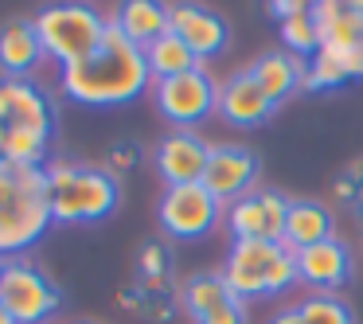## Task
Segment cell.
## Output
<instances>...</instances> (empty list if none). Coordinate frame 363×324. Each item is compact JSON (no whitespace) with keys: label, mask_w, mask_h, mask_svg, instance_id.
<instances>
[{"label":"cell","mask_w":363,"mask_h":324,"mask_svg":"<svg viewBox=\"0 0 363 324\" xmlns=\"http://www.w3.org/2000/svg\"><path fill=\"white\" fill-rule=\"evenodd\" d=\"M59 90L74 106L113 110V106H129L145 90H152V74L145 63V51L133 48L121 35V28L110 20L94 55H86L82 63L59 67Z\"/></svg>","instance_id":"cell-1"},{"label":"cell","mask_w":363,"mask_h":324,"mask_svg":"<svg viewBox=\"0 0 363 324\" xmlns=\"http://www.w3.org/2000/svg\"><path fill=\"white\" fill-rule=\"evenodd\" d=\"M51 184L43 168L0 160V262L24 258L51 227Z\"/></svg>","instance_id":"cell-2"},{"label":"cell","mask_w":363,"mask_h":324,"mask_svg":"<svg viewBox=\"0 0 363 324\" xmlns=\"http://www.w3.org/2000/svg\"><path fill=\"white\" fill-rule=\"evenodd\" d=\"M51 184V219L67 227H86L102 223L121 203V180L110 168L98 164H74L67 157H51L43 164Z\"/></svg>","instance_id":"cell-3"},{"label":"cell","mask_w":363,"mask_h":324,"mask_svg":"<svg viewBox=\"0 0 363 324\" xmlns=\"http://www.w3.org/2000/svg\"><path fill=\"white\" fill-rule=\"evenodd\" d=\"M219 274L238 301L281 297L297 285V250L281 238H230Z\"/></svg>","instance_id":"cell-4"},{"label":"cell","mask_w":363,"mask_h":324,"mask_svg":"<svg viewBox=\"0 0 363 324\" xmlns=\"http://www.w3.org/2000/svg\"><path fill=\"white\" fill-rule=\"evenodd\" d=\"M32 24L40 32L43 55L55 59L59 67H71L98 51L110 20H102V12L90 9V4H51Z\"/></svg>","instance_id":"cell-5"},{"label":"cell","mask_w":363,"mask_h":324,"mask_svg":"<svg viewBox=\"0 0 363 324\" xmlns=\"http://www.w3.org/2000/svg\"><path fill=\"white\" fill-rule=\"evenodd\" d=\"M219 86L207 67H196L188 74L152 82V106L172 129H196L211 113H219Z\"/></svg>","instance_id":"cell-6"},{"label":"cell","mask_w":363,"mask_h":324,"mask_svg":"<svg viewBox=\"0 0 363 324\" xmlns=\"http://www.w3.org/2000/svg\"><path fill=\"white\" fill-rule=\"evenodd\" d=\"M227 207L203 188V184H180V188H164L157 203V223L168 238L176 242H199L223 223Z\"/></svg>","instance_id":"cell-7"},{"label":"cell","mask_w":363,"mask_h":324,"mask_svg":"<svg viewBox=\"0 0 363 324\" xmlns=\"http://www.w3.org/2000/svg\"><path fill=\"white\" fill-rule=\"evenodd\" d=\"M0 305L16 324H48L63 297L28 258H9L0 262Z\"/></svg>","instance_id":"cell-8"},{"label":"cell","mask_w":363,"mask_h":324,"mask_svg":"<svg viewBox=\"0 0 363 324\" xmlns=\"http://www.w3.org/2000/svg\"><path fill=\"white\" fill-rule=\"evenodd\" d=\"M285 215H289V196L274 188H254L250 196L227 203L223 227L230 230V238H281Z\"/></svg>","instance_id":"cell-9"},{"label":"cell","mask_w":363,"mask_h":324,"mask_svg":"<svg viewBox=\"0 0 363 324\" xmlns=\"http://www.w3.org/2000/svg\"><path fill=\"white\" fill-rule=\"evenodd\" d=\"M168 32L188 43V51L203 67L219 59L230 43V24L203 4H168Z\"/></svg>","instance_id":"cell-10"},{"label":"cell","mask_w":363,"mask_h":324,"mask_svg":"<svg viewBox=\"0 0 363 324\" xmlns=\"http://www.w3.org/2000/svg\"><path fill=\"white\" fill-rule=\"evenodd\" d=\"M258 172H262V164L246 145H215L211 160H207V172L199 184L227 207V203H235V199L250 196L258 188Z\"/></svg>","instance_id":"cell-11"},{"label":"cell","mask_w":363,"mask_h":324,"mask_svg":"<svg viewBox=\"0 0 363 324\" xmlns=\"http://www.w3.org/2000/svg\"><path fill=\"white\" fill-rule=\"evenodd\" d=\"M211 149L215 145H207L196 129H172L152 152V164H157L164 188L199 184L207 172V160H211Z\"/></svg>","instance_id":"cell-12"},{"label":"cell","mask_w":363,"mask_h":324,"mask_svg":"<svg viewBox=\"0 0 363 324\" xmlns=\"http://www.w3.org/2000/svg\"><path fill=\"white\" fill-rule=\"evenodd\" d=\"M352 246L344 238H324L316 246H305L297 250V285H308L313 293H336L352 281Z\"/></svg>","instance_id":"cell-13"},{"label":"cell","mask_w":363,"mask_h":324,"mask_svg":"<svg viewBox=\"0 0 363 324\" xmlns=\"http://www.w3.org/2000/svg\"><path fill=\"white\" fill-rule=\"evenodd\" d=\"M277 106L262 94V86L250 79V71H235L219 86V118L235 129H258L274 118Z\"/></svg>","instance_id":"cell-14"},{"label":"cell","mask_w":363,"mask_h":324,"mask_svg":"<svg viewBox=\"0 0 363 324\" xmlns=\"http://www.w3.org/2000/svg\"><path fill=\"white\" fill-rule=\"evenodd\" d=\"M43 43L32 20H4L0 24V71L4 79H32L43 63Z\"/></svg>","instance_id":"cell-15"},{"label":"cell","mask_w":363,"mask_h":324,"mask_svg":"<svg viewBox=\"0 0 363 324\" xmlns=\"http://www.w3.org/2000/svg\"><path fill=\"white\" fill-rule=\"evenodd\" d=\"M316 28H320V48L347 51L363 43V4L359 0H316L308 4Z\"/></svg>","instance_id":"cell-16"},{"label":"cell","mask_w":363,"mask_h":324,"mask_svg":"<svg viewBox=\"0 0 363 324\" xmlns=\"http://www.w3.org/2000/svg\"><path fill=\"white\" fill-rule=\"evenodd\" d=\"M305 63L308 59H297V55H289V51H266V55H258L246 71H250V79L262 86V94H266L269 102L281 106L285 98H293L301 90Z\"/></svg>","instance_id":"cell-17"},{"label":"cell","mask_w":363,"mask_h":324,"mask_svg":"<svg viewBox=\"0 0 363 324\" xmlns=\"http://www.w3.org/2000/svg\"><path fill=\"white\" fill-rule=\"evenodd\" d=\"M12 90V118L9 129H24V133H40L51 141L55 133V106L43 94V86H35L32 79H9Z\"/></svg>","instance_id":"cell-18"},{"label":"cell","mask_w":363,"mask_h":324,"mask_svg":"<svg viewBox=\"0 0 363 324\" xmlns=\"http://www.w3.org/2000/svg\"><path fill=\"white\" fill-rule=\"evenodd\" d=\"M332 207L320 203V199H289V215H285V230L281 242L289 250H305V246H316L324 238H332Z\"/></svg>","instance_id":"cell-19"},{"label":"cell","mask_w":363,"mask_h":324,"mask_svg":"<svg viewBox=\"0 0 363 324\" xmlns=\"http://www.w3.org/2000/svg\"><path fill=\"white\" fill-rule=\"evenodd\" d=\"M113 24L121 28L133 48H149L160 35H168V4H157V0H125L113 16Z\"/></svg>","instance_id":"cell-20"},{"label":"cell","mask_w":363,"mask_h":324,"mask_svg":"<svg viewBox=\"0 0 363 324\" xmlns=\"http://www.w3.org/2000/svg\"><path fill=\"white\" fill-rule=\"evenodd\" d=\"M235 293L227 289L219 269H203V274H191L188 281L180 285V308L191 316V324H199L203 316L219 313L223 305H230Z\"/></svg>","instance_id":"cell-21"},{"label":"cell","mask_w":363,"mask_h":324,"mask_svg":"<svg viewBox=\"0 0 363 324\" xmlns=\"http://www.w3.org/2000/svg\"><path fill=\"white\" fill-rule=\"evenodd\" d=\"M145 63H149L152 82L176 79V74H188V71H196V67H203V63H199V59L188 51V43L176 40L172 32L160 35L157 43H149V48H145Z\"/></svg>","instance_id":"cell-22"},{"label":"cell","mask_w":363,"mask_h":324,"mask_svg":"<svg viewBox=\"0 0 363 324\" xmlns=\"http://www.w3.org/2000/svg\"><path fill=\"white\" fill-rule=\"evenodd\" d=\"M347 74H344V63L332 48H320L313 59L305 63V79H301V90L305 94H320V90H336L344 86Z\"/></svg>","instance_id":"cell-23"},{"label":"cell","mask_w":363,"mask_h":324,"mask_svg":"<svg viewBox=\"0 0 363 324\" xmlns=\"http://www.w3.org/2000/svg\"><path fill=\"white\" fill-rule=\"evenodd\" d=\"M145 305H141V320L149 324H168L180 308V285L172 277H160V281H141Z\"/></svg>","instance_id":"cell-24"},{"label":"cell","mask_w":363,"mask_h":324,"mask_svg":"<svg viewBox=\"0 0 363 324\" xmlns=\"http://www.w3.org/2000/svg\"><path fill=\"white\" fill-rule=\"evenodd\" d=\"M48 137L40 133H24V129H9V141H4V152H0V160H9V164L16 168H43L48 164Z\"/></svg>","instance_id":"cell-25"},{"label":"cell","mask_w":363,"mask_h":324,"mask_svg":"<svg viewBox=\"0 0 363 324\" xmlns=\"http://www.w3.org/2000/svg\"><path fill=\"white\" fill-rule=\"evenodd\" d=\"M277 32H281L285 51L297 55V59H313L316 51H320V28H316L313 12H301V16H293V20H281Z\"/></svg>","instance_id":"cell-26"},{"label":"cell","mask_w":363,"mask_h":324,"mask_svg":"<svg viewBox=\"0 0 363 324\" xmlns=\"http://www.w3.org/2000/svg\"><path fill=\"white\" fill-rule=\"evenodd\" d=\"M297 313H301V324H355V313L336 293H313L297 305Z\"/></svg>","instance_id":"cell-27"},{"label":"cell","mask_w":363,"mask_h":324,"mask_svg":"<svg viewBox=\"0 0 363 324\" xmlns=\"http://www.w3.org/2000/svg\"><path fill=\"white\" fill-rule=\"evenodd\" d=\"M172 277V250L164 242H145L137 250V281H160Z\"/></svg>","instance_id":"cell-28"},{"label":"cell","mask_w":363,"mask_h":324,"mask_svg":"<svg viewBox=\"0 0 363 324\" xmlns=\"http://www.w3.org/2000/svg\"><path fill=\"white\" fill-rule=\"evenodd\" d=\"M137 164H141V145H133V141H118L110 149V157H106V168H110L118 180H121V176H129Z\"/></svg>","instance_id":"cell-29"},{"label":"cell","mask_w":363,"mask_h":324,"mask_svg":"<svg viewBox=\"0 0 363 324\" xmlns=\"http://www.w3.org/2000/svg\"><path fill=\"white\" fill-rule=\"evenodd\" d=\"M359 188H363V184H355L352 176L340 172L336 184H332V199H336L340 207H355V203H359Z\"/></svg>","instance_id":"cell-30"},{"label":"cell","mask_w":363,"mask_h":324,"mask_svg":"<svg viewBox=\"0 0 363 324\" xmlns=\"http://www.w3.org/2000/svg\"><path fill=\"white\" fill-rule=\"evenodd\" d=\"M199 324H246V301H230V305H223L219 313H211V316H203Z\"/></svg>","instance_id":"cell-31"},{"label":"cell","mask_w":363,"mask_h":324,"mask_svg":"<svg viewBox=\"0 0 363 324\" xmlns=\"http://www.w3.org/2000/svg\"><path fill=\"white\" fill-rule=\"evenodd\" d=\"M118 305L125 308V313L141 316V305H145V293H141V281H129V285H121V289H118Z\"/></svg>","instance_id":"cell-32"},{"label":"cell","mask_w":363,"mask_h":324,"mask_svg":"<svg viewBox=\"0 0 363 324\" xmlns=\"http://www.w3.org/2000/svg\"><path fill=\"white\" fill-rule=\"evenodd\" d=\"M340 63H344V74L347 79H363V43L359 48H347V51H336Z\"/></svg>","instance_id":"cell-33"},{"label":"cell","mask_w":363,"mask_h":324,"mask_svg":"<svg viewBox=\"0 0 363 324\" xmlns=\"http://www.w3.org/2000/svg\"><path fill=\"white\" fill-rule=\"evenodd\" d=\"M301 12H308V4H301V0H274L269 4V16H277V20H293Z\"/></svg>","instance_id":"cell-34"},{"label":"cell","mask_w":363,"mask_h":324,"mask_svg":"<svg viewBox=\"0 0 363 324\" xmlns=\"http://www.w3.org/2000/svg\"><path fill=\"white\" fill-rule=\"evenodd\" d=\"M9 118H12V90H9V79L0 82V121L9 125Z\"/></svg>","instance_id":"cell-35"},{"label":"cell","mask_w":363,"mask_h":324,"mask_svg":"<svg viewBox=\"0 0 363 324\" xmlns=\"http://www.w3.org/2000/svg\"><path fill=\"white\" fill-rule=\"evenodd\" d=\"M266 324H301V313H297V305H293V308H281V313H274Z\"/></svg>","instance_id":"cell-36"},{"label":"cell","mask_w":363,"mask_h":324,"mask_svg":"<svg viewBox=\"0 0 363 324\" xmlns=\"http://www.w3.org/2000/svg\"><path fill=\"white\" fill-rule=\"evenodd\" d=\"M4 141H9V125L0 121V152H4Z\"/></svg>","instance_id":"cell-37"},{"label":"cell","mask_w":363,"mask_h":324,"mask_svg":"<svg viewBox=\"0 0 363 324\" xmlns=\"http://www.w3.org/2000/svg\"><path fill=\"white\" fill-rule=\"evenodd\" d=\"M0 324H16V320L9 316V308H4V305H0Z\"/></svg>","instance_id":"cell-38"},{"label":"cell","mask_w":363,"mask_h":324,"mask_svg":"<svg viewBox=\"0 0 363 324\" xmlns=\"http://www.w3.org/2000/svg\"><path fill=\"white\" fill-rule=\"evenodd\" d=\"M355 223H359V235H363V215H355Z\"/></svg>","instance_id":"cell-39"},{"label":"cell","mask_w":363,"mask_h":324,"mask_svg":"<svg viewBox=\"0 0 363 324\" xmlns=\"http://www.w3.org/2000/svg\"><path fill=\"white\" fill-rule=\"evenodd\" d=\"M82 324H86V320H82Z\"/></svg>","instance_id":"cell-40"}]
</instances>
